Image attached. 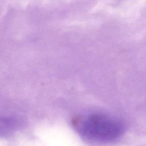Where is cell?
<instances>
[{
    "label": "cell",
    "instance_id": "6da1fadb",
    "mask_svg": "<svg viewBox=\"0 0 146 146\" xmlns=\"http://www.w3.org/2000/svg\"><path fill=\"white\" fill-rule=\"evenodd\" d=\"M75 127L84 137L98 143L115 140L123 132L122 123L115 118L101 113H92L75 121Z\"/></svg>",
    "mask_w": 146,
    "mask_h": 146
}]
</instances>
